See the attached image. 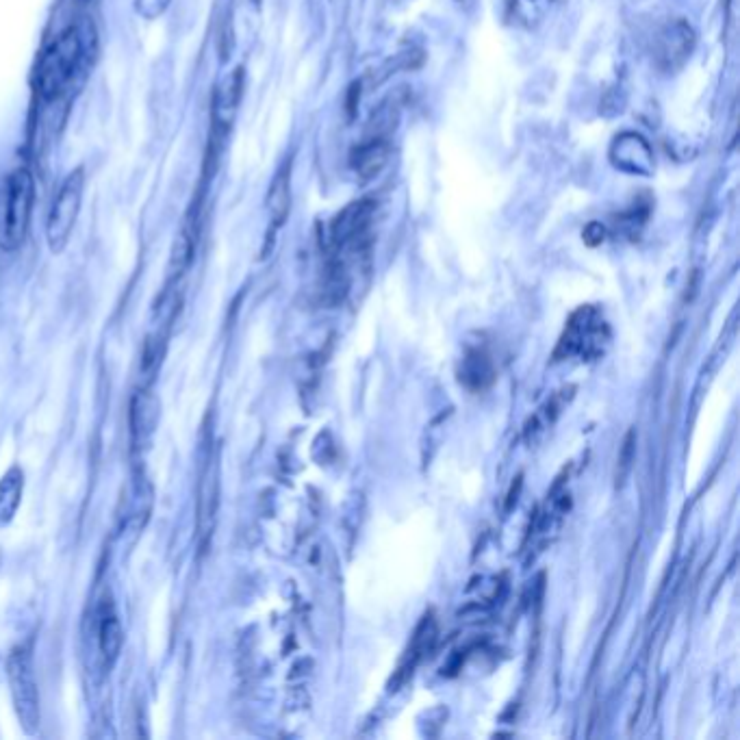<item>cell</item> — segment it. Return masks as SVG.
Here are the masks:
<instances>
[{
    "label": "cell",
    "instance_id": "1",
    "mask_svg": "<svg viewBox=\"0 0 740 740\" xmlns=\"http://www.w3.org/2000/svg\"><path fill=\"white\" fill-rule=\"evenodd\" d=\"M83 63V35L76 27L59 33L44 50L35 68V92L53 102L68 92Z\"/></svg>",
    "mask_w": 740,
    "mask_h": 740
},
{
    "label": "cell",
    "instance_id": "2",
    "mask_svg": "<svg viewBox=\"0 0 740 740\" xmlns=\"http://www.w3.org/2000/svg\"><path fill=\"white\" fill-rule=\"evenodd\" d=\"M35 202V178L31 170L18 168L0 185V248L16 250L29 231Z\"/></svg>",
    "mask_w": 740,
    "mask_h": 740
},
{
    "label": "cell",
    "instance_id": "3",
    "mask_svg": "<svg viewBox=\"0 0 740 740\" xmlns=\"http://www.w3.org/2000/svg\"><path fill=\"white\" fill-rule=\"evenodd\" d=\"M7 678L20 725L27 734H35L40 727V691H37L31 645H20L9 654Z\"/></svg>",
    "mask_w": 740,
    "mask_h": 740
},
{
    "label": "cell",
    "instance_id": "4",
    "mask_svg": "<svg viewBox=\"0 0 740 740\" xmlns=\"http://www.w3.org/2000/svg\"><path fill=\"white\" fill-rule=\"evenodd\" d=\"M83 189H85V172L83 168H76L74 172L66 176V181L61 183L57 191V198L53 200V207H50L48 220H46V239L53 252H61L68 246V241L74 231V224L76 220H79V213H81Z\"/></svg>",
    "mask_w": 740,
    "mask_h": 740
},
{
    "label": "cell",
    "instance_id": "5",
    "mask_svg": "<svg viewBox=\"0 0 740 740\" xmlns=\"http://www.w3.org/2000/svg\"><path fill=\"white\" fill-rule=\"evenodd\" d=\"M693 46H695V33L691 29V24L682 18L669 20L656 35V44H654L656 66L662 72L678 70L680 66H684V61L691 57Z\"/></svg>",
    "mask_w": 740,
    "mask_h": 740
},
{
    "label": "cell",
    "instance_id": "6",
    "mask_svg": "<svg viewBox=\"0 0 740 740\" xmlns=\"http://www.w3.org/2000/svg\"><path fill=\"white\" fill-rule=\"evenodd\" d=\"M244 96V70H235L226 76L218 85L211 102V133L215 142L222 139L231 131L235 116L239 111V102Z\"/></svg>",
    "mask_w": 740,
    "mask_h": 740
},
{
    "label": "cell",
    "instance_id": "7",
    "mask_svg": "<svg viewBox=\"0 0 740 740\" xmlns=\"http://www.w3.org/2000/svg\"><path fill=\"white\" fill-rule=\"evenodd\" d=\"M610 159L615 168L636 176H647L654 172V152L645 142V137L636 133L619 135L610 148Z\"/></svg>",
    "mask_w": 740,
    "mask_h": 740
},
{
    "label": "cell",
    "instance_id": "8",
    "mask_svg": "<svg viewBox=\"0 0 740 740\" xmlns=\"http://www.w3.org/2000/svg\"><path fill=\"white\" fill-rule=\"evenodd\" d=\"M391 159V139L389 135L367 133L363 142L352 150L350 165L354 174L361 178L363 183L374 181V178L387 168Z\"/></svg>",
    "mask_w": 740,
    "mask_h": 740
},
{
    "label": "cell",
    "instance_id": "9",
    "mask_svg": "<svg viewBox=\"0 0 740 740\" xmlns=\"http://www.w3.org/2000/svg\"><path fill=\"white\" fill-rule=\"evenodd\" d=\"M291 209V176L289 165H285L270 185V194H267V211H270V231L276 233L280 226L285 224Z\"/></svg>",
    "mask_w": 740,
    "mask_h": 740
},
{
    "label": "cell",
    "instance_id": "10",
    "mask_svg": "<svg viewBox=\"0 0 740 740\" xmlns=\"http://www.w3.org/2000/svg\"><path fill=\"white\" fill-rule=\"evenodd\" d=\"M461 382L471 391H482L495 382V367L480 350H471L461 365Z\"/></svg>",
    "mask_w": 740,
    "mask_h": 740
},
{
    "label": "cell",
    "instance_id": "11",
    "mask_svg": "<svg viewBox=\"0 0 740 740\" xmlns=\"http://www.w3.org/2000/svg\"><path fill=\"white\" fill-rule=\"evenodd\" d=\"M124 645V630L116 612L111 608L102 612L100 623H98V647L100 654L105 658L107 665H113L118 660Z\"/></svg>",
    "mask_w": 740,
    "mask_h": 740
},
{
    "label": "cell",
    "instance_id": "12",
    "mask_svg": "<svg viewBox=\"0 0 740 740\" xmlns=\"http://www.w3.org/2000/svg\"><path fill=\"white\" fill-rule=\"evenodd\" d=\"M215 508H218V476H215V471H211L209 467L200 484V500H198V530H200V537L204 539H207L213 530Z\"/></svg>",
    "mask_w": 740,
    "mask_h": 740
},
{
    "label": "cell",
    "instance_id": "13",
    "mask_svg": "<svg viewBox=\"0 0 740 740\" xmlns=\"http://www.w3.org/2000/svg\"><path fill=\"white\" fill-rule=\"evenodd\" d=\"M22 489H24L22 471L18 467L9 469L3 480H0V521L7 523L14 519L22 502Z\"/></svg>",
    "mask_w": 740,
    "mask_h": 740
},
{
    "label": "cell",
    "instance_id": "14",
    "mask_svg": "<svg viewBox=\"0 0 740 740\" xmlns=\"http://www.w3.org/2000/svg\"><path fill=\"white\" fill-rule=\"evenodd\" d=\"M634 458H636V432L628 430V435H625L621 448H619V458H617V474H615L617 487H623L625 478L630 476Z\"/></svg>",
    "mask_w": 740,
    "mask_h": 740
},
{
    "label": "cell",
    "instance_id": "15",
    "mask_svg": "<svg viewBox=\"0 0 740 740\" xmlns=\"http://www.w3.org/2000/svg\"><path fill=\"white\" fill-rule=\"evenodd\" d=\"M170 5L172 0H135V11L146 20H157Z\"/></svg>",
    "mask_w": 740,
    "mask_h": 740
},
{
    "label": "cell",
    "instance_id": "16",
    "mask_svg": "<svg viewBox=\"0 0 740 740\" xmlns=\"http://www.w3.org/2000/svg\"><path fill=\"white\" fill-rule=\"evenodd\" d=\"M582 237H584V241H586V246L595 248V246H599V244H602V241L606 239V226H604V224H599V222H591L589 226L584 228Z\"/></svg>",
    "mask_w": 740,
    "mask_h": 740
},
{
    "label": "cell",
    "instance_id": "17",
    "mask_svg": "<svg viewBox=\"0 0 740 740\" xmlns=\"http://www.w3.org/2000/svg\"><path fill=\"white\" fill-rule=\"evenodd\" d=\"M521 487H523V478H521V476H517V478H515V482H513V487H510V491H508V495H506V510H510V508H513V506L517 504Z\"/></svg>",
    "mask_w": 740,
    "mask_h": 740
}]
</instances>
